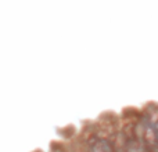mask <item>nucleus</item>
Masks as SVG:
<instances>
[{"label": "nucleus", "instance_id": "obj_1", "mask_svg": "<svg viewBox=\"0 0 158 152\" xmlns=\"http://www.w3.org/2000/svg\"><path fill=\"white\" fill-rule=\"evenodd\" d=\"M89 152H117V150H115L114 144H111L107 140H96L90 145Z\"/></svg>", "mask_w": 158, "mask_h": 152}]
</instances>
